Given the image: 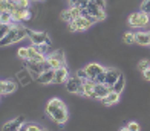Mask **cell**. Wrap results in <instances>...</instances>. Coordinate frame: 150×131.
Here are the masks:
<instances>
[{
	"label": "cell",
	"mask_w": 150,
	"mask_h": 131,
	"mask_svg": "<svg viewBox=\"0 0 150 131\" xmlns=\"http://www.w3.org/2000/svg\"><path fill=\"white\" fill-rule=\"evenodd\" d=\"M45 111H46V114L49 116L54 122H57L58 125H63V123H66V122H67V118H69L66 104H64L61 99H58V98L49 99V102L46 104Z\"/></svg>",
	"instance_id": "obj_1"
},
{
	"label": "cell",
	"mask_w": 150,
	"mask_h": 131,
	"mask_svg": "<svg viewBox=\"0 0 150 131\" xmlns=\"http://www.w3.org/2000/svg\"><path fill=\"white\" fill-rule=\"evenodd\" d=\"M28 35H29V29H26L25 26L12 25L9 32L0 40V47H6V46H11V44H16V43H18V41L25 40Z\"/></svg>",
	"instance_id": "obj_2"
},
{
	"label": "cell",
	"mask_w": 150,
	"mask_h": 131,
	"mask_svg": "<svg viewBox=\"0 0 150 131\" xmlns=\"http://www.w3.org/2000/svg\"><path fill=\"white\" fill-rule=\"evenodd\" d=\"M93 23H97V20H95L93 17H91V15H81L78 18H75L74 22L67 23V27H69L71 32H81V31L89 29Z\"/></svg>",
	"instance_id": "obj_3"
},
{
	"label": "cell",
	"mask_w": 150,
	"mask_h": 131,
	"mask_svg": "<svg viewBox=\"0 0 150 131\" xmlns=\"http://www.w3.org/2000/svg\"><path fill=\"white\" fill-rule=\"evenodd\" d=\"M26 69L29 70L31 76H32L34 79H37L45 70H49V69H52V67H51L49 63H47V60L42 61V63H37V61H31V60H28V61H26Z\"/></svg>",
	"instance_id": "obj_4"
},
{
	"label": "cell",
	"mask_w": 150,
	"mask_h": 131,
	"mask_svg": "<svg viewBox=\"0 0 150 131\" xmlns=\"http://www.w3.org/2000/svg\"><path fill=\"white\" fill-rule=\"evenodd\" d=\"M29 41L32 43V46H43V44H49L51 46V40L47 37L46 32L42 31H29V35H28Z\"/></svg>",
	"instance_id": "obj_5"
},
{
	"label": "cell",
	"mask_w": 150,
	"mask_h": 131,
	"mask_svg": "<svg viewBox=\"0 0 150 131\" xmlns=\"http://www.w3.org/2000/svg\"><path fill=\"white\" fill-rule=\"evenodd\" d=\"M81 14H83V15H91V17H93L97 22H101V20L106 18L104 9L100 8V6H97V5H93V3H91V2H89V5H87L86 9H81Z\"/></svg>",
	"instance_id": "obj_6"
},
{
	"label": "cell",
	"mask_w": 150,
	"mask_h": 131,
	"mask_svg": "<svg viewBox=\"0 0 150 131\" xmlns=\"http://www.w3.org/2000/svg\"><path fill=\"white\" fill-rule=\"evenodd\" d=\"M46 60H47V63L51 64V67L54 69V70H55V69H58V67H61V66H64V63H66V58H64L63 50L51 52V53L46 57Z\"/></svg>",
	"instance_id": "obj_7"
},
{
	"label": "cell",
	"mask_w": 150,
	"mask_h": 131,
	"mask_svg": "<svg viewBox=\"0 0 150 131\" xmlns=\"http://www.w3.org/2000/svg\"><path fill=\"white\" fill-rule=\"evenodd\" d=\"M81 87H83V81H81L77 75L69 76L66 81V90L74 95H81Z\"/></svg>",
	"instance_id": "obj_8"
},
{
	"label": "cell",
	"mask_w": 150,
	"mask_h": 131,
	"mask_svg": "<svg viewBox=\"0 0 150 131\" xmlns=\"http://www.w3.org/2000/svg\"><path fill=\"white\" fill-rule=\"evenodd\" d=\"M84 70L87 73V78H89L91 81H95L100 73H103L106 70V67H103V66L98 64V63H89V64L84 67Z\"/></svg>",
	"instance_id": "obj_9"
},
{
	"label": "cell",
	"mask_w": 150,
	"mask_h": 131,
	"mask_svg": "<svg viewBox=\"0 0 150 131\" xmlns=\"http://www.w3.org/2000/svg\"><path fill=\"white\" fill-rule=\"evenodd\" d=\"M121 75L122 73L118 70V69H115V67H106V81H104V84L109 85V87H113L115 82L120 79Z\"/></svg>",
	"instance_id": "obj_10"
},
{
	"label": "cell",
	"mask_w": 150,
	"mask_h": 131,
	"mask_svg": "<svg viewBox=\"0 0 150 131\" xmlns=\"http://www.w3.org/2000/svg\"><path fill=\"white\" fill-rule=\"evenodd\" d=\"M23 125H25V118L23 116H18V118L6 122L2 127V131H20V128H22Z\"/></svg>",
	"instance_id": "obj_11"
},
{
	"label": "cell",
	"mask_w": 150,
	"mask_h": 131,
	"mask_svg": "<svg viewBox=\"0 0 150 131\" xmlns=\"http://www.w3.org/2000/svg\"><path fill=\"white\" fill-rule=\"evenodd\" d=\"M67 78H69V70L66 66H61L55 69V76H54V84H66Z\"/></svg>",
	"instance_id": "obj_12"
},
{
	"label": "cell",
	"mask_w": 150,
	"mask_h": 131,
	"mask_svg": "<svg viewBox=\"0 0 150 131\" xmlns=\"http://www.w3.org/2000/svg\"><path fill=\"white\" fill-rule=\"evenodd\" d=\"M93 87H95V82L91 79H86L83 81V87H81V95H84L86 98H91V99H98L97 95L93 92Z\"/></svg>",
	"instance_id": "obj_13"
},
{
	"label": "cell",
	"mask_w": 150,
	"mask_h": 131,
	"mask_svg": "<svg viewBox=\"0 0 150 131\" xmlns=\"http://www.w3.org/2000/svg\"><path fill=\"white\" fill-rule=\"evenodd\" d=\"M54 76H55V70H54V69H49V70H45L37 78V82L42 84V85H49V84L54 82Z\"/></svg>",
	"instance_id": "obj_14"
},
{
	"label": "cell",
	"mask_w": 150,
	"mask_h": 131,
	"mask_svg": "<svg viewBox=\"0 0 150 131\" xmlns=\"http://www.w3.org/2000/svg\"><path fill=\"white\" fill-rule=\"evenodd\" d=\"M32 17V14L29 9H17L16 12H12V23H20L25 22V20H29Z\"/></svg>",
	"instance_id": "obj_15"
},
{
	"label": "cell",
	"mask_w": 150,
	"mask_h": 131,
	"mask_svg": "<svg viewBox=\"0 0 150 131\" xmlns=\"http://www.w3.org/2000/svg\"><path fill=\"white\" fill-rule=\"evenodd\" d=\"M28 53H29L28 60H31V61H37V63H42V61L46 60V55L40 52V50L37 49V46H29V47H28ZM28 60H26V61H28Z\"/></svg>",
	"instance_id": "obj_16"
},
{
	"label": "cell",
	"mask_w": 150,
	"mask_h": 131,
	"mask_svg": "<svg viewBox=\"0 0 150 131\" xmlns=\"http://www.w3.org/2000/svg\"><path fill=\"white\" fill-rule=\"evenodd\" d=\"M135 43L139 46H150V32L139 31L135 34Z\"/></svg>",
	"instance_id": "obj_17"
},
{
	"label": "cell",
	"mask_w": 150,
	"mask_h": 131,
	"mask_svg": "<svg viewBox=\"0 0 150 131\" xmlns=\"http://www.w3.org/2000/svg\"><path fill=\"white\" fill-rule=\"evenodd\" d=\"M120 96H121L120 93L110 90V92H109L101 101H103V104H104V105H113V104H117V102L120 101Z\"/></svg>",
	"instance_id": "obj_18"
},
{
	"label": "cell",
	"mask_w": 150,
	"mask_h": 131,
	"mask_svg": "<svg viewBox=\"0 0 150 131\" xmlns=\"http://www.w3.org/2000/svg\"><path fill=\"white\" fill-rule=\"evenodd\" d=\"M110 90H112V87H109L106 84H95V87H93V92H95L98 99H103Z\"/></svg>",
	"instance_id": "obj_19"
},
{
	"label": "cell",
	"mask_w": 150,
	"mask_h": 131,
	"mask_svg": "<svg viewBox=\"0 0 150 131\" xmlns=\"http://www.w3.org/2000/svg\"><path fill=\"white\" fill-rule=\"evenodd\" d=\"M17 79H18V82H20L22 85H26V84H28V82L32 79V76H31V73H29L28 69H23L22 72L17 73Z\"/></svg>",
	"instance_id": "obj_20"
},
{
	"label": "cell",
	"mask_w": 150,
	"mask_h": 131,
	"mask_svg": "<svg viewBox=\"0 0 150 131\" xmlns=\"http://www.w3.org/2000/svg\"><path fill=\"white\" fill-rule=\"evenodd\" d=\"M124 87H126V79H124V76L121 75V76H120V79H118L117 82H115V85L112 87V90L121 95V93H122V90H124Z\"/></svg>",
	"instance_id": "obj_21"
},
{
	"label": "cell",
	"mask_w": 150,
	"mask_h": 131,
	"mask_svg": "<svg viewBox=\"0 0 150 131\" xmlns=\"http://www.w3.org/2000/svg\"><path fill=\"white\" fill-rule=\"evenodd\" d=\"M149 23H150V15H149V14H146V12H142V11H139L138 27H144V26H147Z\"/></svg>",
	"instance_id": "obj_22"
},
{
	"label": "cell",
	"mask_w": 150,
	"mask_h": 131,
	"mask_svg": "<svg viewBox=\"0 0 150 131\" xmlns=\"http://www.w3.org/2000/svg\"><path fill=\"white\" fill-rule=\"evenodd\" d=\"M0 23H3V25H11V23H12V12L5 11V12L0 14Z\"/></svg>",
	"instance_id": "obj_23"
},
{
	"label": "cell",
	"mask_w": 150,
	"mask_h": 131,
	"mask_svg": "<svg viewBox=\"0 0 150 131\" xmlns=\"http://www.w3.org/2000/svg\"><path fill=\"white\" fill-rule=\"evenodd\" d=\"M127 22H129V25H130L132 27H138V22H139V12H132L130 15H129Z\"/></svg>",
	"instance_id": "obj_24"
},
{
	"label": "cell",
	"mask_w": 150,
	"mask_h": 131,
	"mask_svg": "<svg viewBox=\"0 0 150 131\" xmlns=\"http://www.w3.org/2000/svg\"><path fill=\"white\" fill-rule=\"evenodd\" d=\"M20 131H42L37 123H25V125L20 128Z\"/></svg>",
	"instance_id": "obj_25"
},
{
	"label": "cell",
	"mask_w": 150,
	"mask_h": 131,
	"mask_svg": "<svg viewBox=\"0 0 150 131\" xmlns=\"http://www.w3.org/2000/svg\"><path fill=\"white\" fill-rule=\"evenodd\" d=\"M28 57H29V53H28V47H20V49L17 50V58L26 61V60H28Z\"/></svg>",
	"instance_id": "obj_26"
},
{
	"label": "cell",
	"mask_w": 150,
	"mask_h": 131,
	"mask_svg": "<svg viewBox=\"0 0 150 131\" xmlns=\"http://www.w3.org/2000/svg\"><path fill=\"white\" fill-rule=\"evenodd\" d=\"M12 27V23L11 25H3V23H0V40H2L6 34L9 32V29Z\"/></svg>",
	"instance_id": "obj_27"
},
{
	"label": "cell",
	"mask_w": 150,
	"mask_h": 131,
	"mask_svg": "<svg viewBox=\"0 0 150 131\" xmlns=\"http://www.w3.org/2000/svg\"><path fill=\"white\" fill-rule=\"evenodd\" d=\"M122 40H124V43H127V44H133L135 43V34L133 32H126Z\"/></svg>",
	"instance_id": "obj_28"
},
{
	"label": "cell",
	"mask_w": 150,
	"mask_h": 131,
	"mask_svg": "<svg viewBox=\"0 0 150 131\" xmlns=\"http://www.w3.org/2000/svg\"><path fill=\"white\" fill-rule=\"evenodd\" d=\"M17 90V82L14 81H8V85H6V95H11Z\"/></svg>",
	"instance_id": "obj_29"
},
{
	"label": "cell",
	"mask_w": 150,
	"mask_h": 131,
	"mask_svg": "<svg viewBox=\"0 0 150 131\" xmlns=\"http://www.w3.org/2000/svg\"><path fill=\"white\" fill-rule=\"evenodd\" d=\"M60 17H61V20H63V22H66V23H71V22H72V17H71L69 9H64L63 12L60 14Z\"/></svg>",
	"instance_id": "obj_30"
},
{
	"label": "cell",
	"mask_w": 150,
	"mask_h": 131,
	"mask_svg": "<svg viewBox=\"0 0 150 131\" xmlns=\"http://www.w3.org/2000/svg\"><path fill=\"white\" fill-rule=\"evenodd\" d=\"M87 5H89V0H77V2L74 3V6H77L80 9H86Z\"/></svg>",
	"instance_id": "obj_31"
},
{
	"label": "cell",
	"mask_w": 150,
	"mask_h": 131,
	"mask_svg": "<svg viewBox=\"0 0 150 131\" xmlns=\"http://www.w3.org/2000/svg\"><path fill=\"white\" fill-rule=\"evenodd\" d=\"M141 11L150 15V0H144V2H142V5H141Z\"/></svg>",
	"instance_id": "obj_32"
},
{
	"label": "cell",
	"mask_w": 150,
	"mask_h": 131,
	"mask_svg": "<svg viewBox=\"0 0 150 131\" xmlns=\"http://www.w3.org/2000/svg\"><path fill=\"white\" fill-rule=\"evenodd\" d=\"M127 130L129 131H139V123L138 122H129L127 123Z\"/></svg>",
	"instance_id": "obj_33"
},
{
	"label": "cell",
	"mask_w": 150,
	"mask_h": 131,
	"mask_svg": "<svg viewBox=\"0 0 150 131\" xmlns=\"http://www.w3.org/2000/svg\"><path fill=\"white\" fill-rule=\"evenodd\" d=\"M150 64H149V60H141L139 61V64H138V69L142 72V70H146V69H149Z\"/></svg>",
	"instance_id": "obj_34"
},
{
	"label": "cell",
	"mask_w": 150,
	"mask_h": 131,
	"mask_svg": "<svg viewBox=\"0 0 150 131\" xmlns=\"http://www.w3.org/2000/svg\"><path fill=\"white\" fill-rule=\"evenodd\" d=\"M75 75H77V76H78L81 81H86V79H89V78H87V73H86V70H84V69H81V70H77V73H75Z\"/></svg>",
	"instance_id": "obj_35"
},
{
	"label": "cell",
	"mask_w": 150,
	"mask_h": 131,
	"mask_svg": "<svg viewBox=\"0 0 150 131\" xmlns=\"http://www.w3.org/2000/svg\"><path fill=\"white\" fill-rule=\"evenodd\" d=\"M17 5L20 9H29V0H18Z\"/></svg>",
	"instance_id": "obj_36"
},
{
	"label": "cell",
	"mask_w": 150,
	"mask_h": 131,
	"mask_svg": "<svg viewBox=\"0 0 150 131\" xmlns=\"http://www.w3.org/2000/svg\"><path fill=\"white\" fill-rule=\"evenodd\" d=\"M6 85H8V81H0V96L6 95Z\"/></svg>",
	"instance_id": "obj_37"
},
{
	"label": "cell",
	"mask_w": 150,
	"mask_h": 131,
	"mask_svg": "<svg viewBox=\"0 0 150 131\" xmlns=\"http://www.w3.org/2000/svg\"><path fill=\"white\" fill-rule=\"evenodd\" d=\"M91 3H93V5H97V6H100V8H106V0H89Z\"/></svg>",
	"instance_id": "obj_38"
},
{
	"label": "cell",
	"mask_w": 150,
	"mask_h": 131,
	"mask_svg": "<svg viewBox=\"0 0 150 131\" xmlns=\"http://www.w3.org/2000/svg\"><path fill=\"white\" fill-rule=\"evenodd\" d=\"M142 78H144L146 81H150V67L146 69V70H142Z\"/></svg>",
	"instance_id": "obj_39"
},
{
	"label": "cell",
	"mask_w": 150,
	"mask_h": 131,
	"mask_svg": "<svg viewBox=\"0 0 150 131\" xmlns=\"http://www.w3.org/2000/svg\"><path fill=\"white\" fill-rule=\"evenodd\" d=\"M120 131H129V130H127V127H124V128H121Z\"/></svg>",
	"instance_id": "obj_40"
},
{
	"label": "cell",
	"mask_w": 150,
	"mask_h": 131,
	"mask_svg": "<svg viewBox=\"0 0 150 131\" xmlns=\"http://www.w3.org/2000/svg\"><path fill=\"white\" fill-rule=\"evenodd\" d=\"M69 2H71V3H72V5H74V3H75V2H77V0H69Z\"/></svg>",
	"instance_id": "obj_41"
},
{
	"label": "cell",
	"mask_w": 150,
	"mask_h": 131,
	"mask_svg": "<svg viewBox=\"0 0 150 131\" xmlns=\"http://www.w3.org/2000/svg\"><path fill=\"white\" fill-rule=\"evenodd\" d=\"M42 131H49V130H46V128H42Z\"/></svg>",
	"instance_id": "obj_42"
},
{
	"label": "cell",
	"mask_w": 150,
	"mask_h": 131,
	"mask_svg": "<svg viewBox=\"0 0 150 131\" xmlns=\"http://www.w3.org/2000/svg\"><path fill=\"white\" fill-rule=\"evenodd\" d=\"M0 2H9V0H0Z\"/></svg>",
	"instance_id": "obj_43"
},
{
	"label": "cell",
	"mask_w": 150,
	"mask_h": 131,
	"mask_svg": "<svg viewBox=\"0 0 150 131\" xmlns=\"http://www.w3.org/2000/svg\"><path fill=\"white\" fill-rule=\"evenodd\" d=\"M35 2H43V0H35Z\"/></svg>",
	"instance_id": "obj_44"
}]
</instances>
